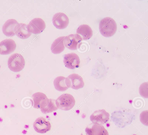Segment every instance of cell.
Instances as JSON below:
<instances>
[{
  "instance_id": "cell-1",
  "label": "cell",
  "mask_w": 148,
  "mask_h": 135,
  "mask_svg": "<svg viewBox=\"0 0 148 135\" xmlns=\"http://www.w3.org/2000/svg\"><path fill=\"white\" fill-rule=\"evenodd\" d=\"M99 29L101 34L105 37L113 36L117 30V25L114 20L109 17H105L100 21Z\"/></svg>"
},
{
  "instance_id": "cell-2",
  "label": "cell",
  "mask_w": 148,
  "mask_h": 135,
  "mask_svg": "<svg viewBox=\"0 0 148 135\" xmlns=\"http://www.w3.org/2000/svg\"><path fill=\"white\" fill-rule=\"evenodd\" d=\"M8 63V68L14 72H18L23 69L25 62L21 55L15 53L10 57Z\"/></svg>"
},
{
  "instance_id": "cell-3",
  "label": "cell",
  "mask_w": 148,
  "mask_h": 135,
  "mask_svg": "<svg viewBox=\"0 0 148 135\" xmlns=\"http://www.w3.org/2000/svg\"><path fill=\"white\" fill-rule=\"evenodd\" d=\"M75 100L73 97L69 94H62L56 100L57 107L61 110L67 111L71 109L74 106Z\"/></svg>"
},
{
  "instance_id": "cell-4",
  "label": "cell",
  "mask_w": 148,
  "mask_h": 135,
  "mask_svg": "<svg viewBox=\"0 0 148 135\" xmlns=\"http://www.w3.org/2000/svg\"><path fill=\"white\" fill-rule=\"evenodd\" d=\"M110 115L104 109L95 111L90 116V120L95 124L102 125L109 120Z\"/></svg>"
},
{
  "instance_id": "cell-5",
  "label": "cell",
  "mask_w": 148,
  "mask_h": 135,
  "mask_svg": "<svg viewBox=\"0 0 148 135\" xmlns=\"http://www.w3.org/2000/svg\"><path fill=\"white\" fill-rule=\"evenodd\" d=\"M46 27L44 21L40 18L32 19L27 25L28 31L34 34H39L42 32Z\"/></svg>"
},
{
  "instance_id": "cell-6",
  "label": "cell",
  "mask_w": 148,
  "mask_h": 135,
  "mask_svg": "<svg viewBox=\"0 0 148 135\" xmlns=\"http://www.w3.org/2000/svg\"><path fill=\"white\" fill-rule=\"evenodd\" d=\"M67 87L77 90L83 88L84 83L82 77L77 74H72L66 78Z\"/></svg>"
},
{
  "instance_id": "cell-7",
  "label": "cell",
  "mask_w": 148,
  "mask_h": 135,
  "mask_svg": "<svg viewBox=\"0 0 148 135\" xmlns=\"http://www.w3.org/2000/svg\"><path fill=\"white\" fill-rule=\"evenodd\" d=\"M53 25L58 29H63L67 27L69 23V20L67 16L64 13L59 12L55 14L52 18Z\"/></svg>"
},
{
  "instance_id": "cell-8",
  "label": "cell",
  "mask_w": 148,
  "mask_h": 135,
  "mask_svg": "<svg viewBox=\"0 0 148 135\" xmlns=\"http://www.w3.org/2000/svg\"><path fill=\"white\" fill-rule=\"evenodd\" d=\"M82 40L81 37L77 34H71L65 36L64 43L69 49L75 50L77 49L78 45Z\"/></svg>"
},
{
  "instance_id": "cell-9",
  "label": "cell",
  "mask_w": 148,
  "mask_h": 135,
  "mask_svg": "<svg viewBox=\"0 0 148 135\" xmlns=\"http://www.w3.org/2000/svg\"><path fill=\"white\" fill-rule=\"evenodd\" d=\"M63 62L66 67L73 69L79 67L80 61L78 56L72 53L65 55Z\"/></svg>"
},
{
  "instance_id": "cell-10",
  "label": "cell",
  "mask_w": 148,
  "mask_h": 135,
  "mask_svg": "<svg viewBox=\"0 0 148 135\" xmlns=\"http://www.w3.org/2000/svg\"><path fill=\"white\" fill-rule=\"evenodd\" d=\"M51 127L50 122L42 117L37 118L33 124L34 130L40 133H46L50 130Z\"/></svg>"
},
{
  "instance_id": "cell-11",
  "label": "cell",
  "mask_w": 148,
  "mask_h": 135,
  "mask_svg": "<svg viewBox=\"0 0 148 135\" xmlns=\"http://www.w3.org/2000/svg\"><path fill=\"white\" fill-rule=\"evenodd\" d=\"M34 101V107L37 109H43L46 107L49 102V99L44 93L38 92L32 95Z\"/></svg>"
},
{
  "instance_id": "cell-12",
  "label": "cell",
  "mask_w": 148,
  "mask_h": 135,
  "mask_svg": "<svg viewBox=\"0 0 148 135\" xmlns=\"http://www.w3.org/2000/svg\"><path fill=\"white\" fill-rule=\"evenodd\" d=\"M16 45L15 41L11 39H6L0 42V54L7 55L13 52L15 49Z\"/></svg>"
},
{
  "instance_id": "cell-13",
  "label": "cell",
  "mask_w": 148,
  "mask_h": 135,
  "mask_svg": "<svg viewBox=\"0 0 148 135\" xmlns=\"http://www.w3.org/2000/svg\"><path fill=\"white\" fill-rule=\"evenodd\" d=\"M18 24L15 19H10L8 20L3 26L2 31L4 34L8 37L14 35H15V27Z\"/></svg>"
},
{
  "instance_id": "cell-14",
  "label": "cell",
  "mask_w": 148,
  "mask_h": 135,
  "mask_svg": "<svg viewBox=\"0 0 148 135\" xmlns=\"http://www.w3.org/2000/svg\"><path fill=\"white\" fill-rule=\"evenodd\" d=\"M76 33L83 40L89 39L93 35V31L91 28L87 24H82L79 26L77 29Z\"/></svg>"
},
{
  "instance_id": "cell-15",
  "label": "cell",
  "mask_w": 148,
  "mask_h": 135,
  "mask_svg": "<svg viewBox=\"0 0 148 135\" xmlns=\"http://www.w3.org/2000/svg\"><path fill=\"white\" fill-rule=\"evenodd\" d=\"M85 131L88 135H109L107 130L102 125L94 124L91 128H86Z\"/></svg>"
},
{
  "instance_id": "cell-16",
  "label": "cell",
  "mask_w": 148,
  "mask_h": 135,
  "mask_svg": "<svg viewBox=\"0 0 148 135\" xmlns=\"http://www.w3.org/2000/svg\"><path fill=\"white\" fill-rule=\"evenodd\" d=\"M15 34L22 39H26L29 38L31 35L27 29V25L24 23H18L15 26Z\"/></svg>"
},
{
  "instance_id": "cell-17",
  "label": "cell",
  "mask_w": 148,
  "mask_h": 135,
  "mask_svg": "<svg viewBox=\"0 0 148 135\" xmlns=\"http://www.w3.org/2000/svg\"><path fill=\"white\" fill-rule=\"evenodd\" d=\"M65 36H61L56 39L51 47V52L55 54H59L62 52L65 49L64 40Z\"/></svg>"
},
{
  "instance_id": "cell-18",
  "label": "cell",
  "mask_w": 148,
  "mask_h": 135,
  "mask_svg": "<svg viewBox=\"0 0 148 135\" xmlns=\"http://www.w3.org/2000/svg\"><path fill=\"white\" fill-rule=\"evenodd\" d=\"M53 84L55 89L59 91H64L67 90L66 78L63 76L56 77L54 80Z\"/></svg>"
},
{
  "instance_id": "cell-19",
  "label": "cell",
  "mask_w": 148,
  "mask_h": 135,
  "mask_svg": "<svg viewBox=\"0 0 148 135\" xmlns=\"http://www.w3.org/2000/svg\"><path fill=\"white\" fill-rule=\"evenodd\" d=\"M56 104L55 100L49 99V102L47 106L42 109L41 111L44 113H46L56 110L57 109V108L56 106Z\"/></svg>"
},
{
  "instance_id": "cell-20",
  "label": "cell",
  "mask_w": 148,
  "mask_h": 135,
  "mask_svg": "<svg viewBox=\"0 0 148 135\" xmlns=\"http://www.w3.org/2000/svg\"><path fill=\"white\" fill-rule=\"evenodd\" d=\"M148 82H145L142 84L139 88L140 95L145 98H147L148 97Z\"/></svg>"
},
{
  "instance_id": "cell-21",
  "label": "cell",
  "mask_w": 148,
  "mask_h": 135,
  "mask_svg": "<svg viewBox=\"0 0 148 135\" xmlns=\"http://www.w3.org/2000/svg\"><path fill=\"white\" fill-rule=\"evenodd\" d=\"M140 120L141 122L144 125H148V111H143L140 115Z\"/></svg>"
}]
</instances>
